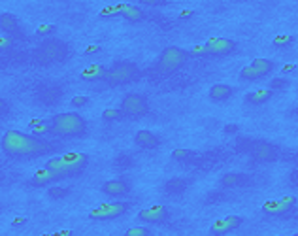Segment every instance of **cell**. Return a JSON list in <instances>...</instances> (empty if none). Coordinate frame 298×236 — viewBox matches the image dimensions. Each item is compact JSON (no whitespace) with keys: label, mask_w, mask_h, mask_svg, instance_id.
I'll return each mask as SVG.
<instances>
[{"label":"cell","mask_w":298,"mask_h":236,"mask_svg":"<svg viewBox=\"0 0 298 236\" xmlns=\"http://www.w3.org/2000/svg\"><path fill=\"white\" fill-rule=\"evenodd\" d=\"M100 49H102L100 46H89V48L85 49V55H97Z\"/></svg>","instance_id":"37"},{"label":"cell","mask_w":298,"mask_h":236,"mask_svg":"<svg viewBox=\"0 0 298 236\" xmlns=\"http://www.w3.org/2000/svg\"><path fill=\"white\" fill-rule=\"evenodd\" d=\"M51 134L59 138H83L87 134V121L76 112H65L51 117Z\"/></svg>","instance_id":"2"},{"label":"cell","mask_w":298,"mask_h":236,"mask_svg":"<svg viewBox=\"0 0 298 236\" xmlns=\"http://www.w3.org/2000/svg\"><path fill=\"white\" fill-rule=\"evenodd\" d=\"M185 187H187V181L185 179H177V178H174V179H170L168 183H166V191L168 193H181V191H185Z\"/></svg>","instance_id":"26"},{"label":"cell","mask_w":298,"mask_h":236,"mask_svg":"<svg viewBox=\"0 0 298 236\" xmlns=\"http://www.w3.org/2000/svg\"><path fill=\"white\" fill-rule=\"evenodd\" d=\"M89 104V98L87 97H74L72 98V106L74 108H83Z\"/></svg>","instance_id":"36"},{"label":"cell","mask_w":298,"mask_h":236,"mask_svg":"<svg viewBox=\"0 0 298 236\" xmlns=\"http://www.w3.org/2000/svg\"><path fill=\"white\" fill-rule=\"evenodd\" d=\"M251 155L258 163H274L279 159V147L274 144H268V142H255Z\"/></svg>","instance_id":"13"},{"label":"cell","mask_w":298,"mask_h":236,"mask_svg":"<svg viewBox=\"0 0 298 236\" xmlns=\"http://www.w3.org/2000/svg\"><path fill=\"white\" fill-rule=\"evenodd\" d=\"M51 236H74V234H72V230H61V232H55V234H51Z\"/></svg>","instance_id":"40"},{"label":"cell","mask_w":298,"mask_h":236,"mask_svg":"<svg viewBox=\"0 0 298 236\" xmlns=\"http://www.w3.org/2000/svg\"><path fill=\"white\" fill-rule=\"evenodd\" d=\"M191 16H193V12H183L179 17H191Z\"/></svg>","instance_id":"43"},{"label":"cell","mask_w":298,"mask_h":236,"mask_svg":"<svg viewBox=\"0 0 298 236\" xmlns=\"http://www.w3.org/2000/svg\"><path fill=\"white\" fill-rule=\"evenodd\" d=\"M0 33L2 34H19V23H17V17L12 14H0Z\"/></svg>","instance_id":"21"},{"label":"cell","mask_w":298,"mask_h":236,"mask_svg":"<svg viewBox=\"0 0 298 236\" xmlns=\"http://www.w3.org/2000/svg\"><path fill=\"white\" fill-rule=\"evenodd\" d=\"M194 153L191 151V149L179 147V149H174V151H172V159H174V161H187V159H191Z\"/></svg>","instance_id":"29"},{"label":"cell","mask_w":298,"mask_h":236,"mask_svg":"<svg viewBox=\"0 0 298 236\" xmlns=\"http://www.w3.org/2000/svg\"><path fill=\"white\" fill-rule=\"evenodd\" d=\"M272 97H274V91L258 89V91H251V93H247L245 98H243V102H245L247 106H262V104H266Z\"/></svg>","instance_id":"20"},{"label":"cell","mask_w":298,"mask_h":236,"mask_svg":"<svg viewBox=\"0 0 298 236\" xmlns=\"http://www.w3.org/2000/svg\"><path fill=\"white\" fill-rule=\"evenodd\" d=\"M232 95H234V87L226 85V83H215V85H211L210 91H208V97H210V100H213V102H226Z\"/></svg>","instance_id":"18"},{"label":"cell","mask_w":298,"mask_h":236,"mask_svg":"<svg viewBox=\"0 0 298 236\" xmlns=\"http://www.w3.org/2000/svg\"><path fill=\"white\" fill-rule=\"evenodd\" d=\"M145 4H149V6H162V4H166V2H155V0H145Z\"/></svg>","instance_id":"42"},{"label":"cell","mask_w":298,"mask_h":236,"mask_svg":"<svg viewBox=\"0 0 298 236\" xmlns=\"http://www.w3.org/2000/svg\"><path fill=\"white\" fill-rule=\"evenodd\" d=\"M292 236H298V234H292Z\"/></svg>","instance_id":"45"},{"label":"cell","mask_w":298,"mask_h":236,"mask_svg":"<svg viewBox=\"0 0 298 236\" xmlns=\"http://www.w3.org/2000/svg\"><path fill=\"white\" fill-rule=\"evenodd\" d=\"M119 6V17H123L125 21H129V23H140V21H144L147 14H145L144 10L140 8V6H134V4H117Z\"/></svg>","instance_id":"16"},{"label":"cell","mask_w":298,"mask_h":236,"mask_svg":"<svg viewBox=\"0 0 298 236\" xmlns=\"http://www.w3.org/2000/svg\"><path fill=\"white\" fill-rule=\"evenodd\" d=\"M123 114L125 117H142L149 112V102L144 95L140 93H127L121 100V106Z\"/></svg>","instance_id":"9"},{"label":"cell","mask_w":298,"mask_h":236,"mask_svg":"<svg viewBox=\"0 0 298 236\" xmlns=\"http://www.w3.org/2000/svg\"><path fill=\"white\" fill-rule=\"evenodd\" d=\"M119 16V6L117 4H110V6H106V8L100 10V17H104V19H108V17H117Z\"/></svg>","instance_id":"30"},{"label":"cell","mask_w":298,"mask_h":236,"mask_svg":"<svg viewBox=\"0 0 298 236\" xmlns=\"http://www.w3.org/2000/svg\"><path fill=\"white\" fill-rule=\"evenodd\" d=\"M138 78H140V68H138L136 63L119 61L112 68H108L104 82L108 85H112V87H117V85H127L130 82H136Z\"/></svg>","instance_id":"5"},{"label":"cell","mask_w":298,"mask_h":236,"mask_svg":"<svg viewBox=\"0 0 298 236\" xmlns=\"http://www.w3.org/2000/svg\"><path fill=\"white\" fill-rule=\"evenodd\" d=\"M66 46L65 42L61 40H48L44 42L38 51H36V59L44 63V65H49V63H59L66 57Z\"/></svg>","instance_id":"8"},{"label":"cell","mask_w":298,"mask_h":236,"mask_svg":"<svg viewBox=\"0 0 298 236\" xmlns=\"http://www.w3.org/2000/svg\"><path fill=\"white\" fill-rule=\"evenodd\" d=\"M106 70L102 65H89L85 70H81V80L85 82H97V80H104L106 78Z\"/></svg>","instance_id":"23"},{"label":"cell","mask_w":298,"mask_h":236,"mask_svg":"<svg viewBox=\"0 0 298 236\" xmlns=\"http://www.w3.org/2000/svg\"><path fill=\"white\" fill-rule=\"evenodd\" d=\"M21 223H25V219H16V221H14V225H21Z\"/></svg>","instance_id":"44"},{"label":"cell","mask_w":298,"mask_h":236,"mask_svg":"<svg viewBox=\"0 0 298 236\" xmlns=\"http://www.w3.org/2000/svg\"><path fill=\"white\" fill-rule=\"evenodd\" d=\"M290 85V82L289 80H287V78H274V80H272V82H270V91H283V89H287V87H289Z\"/></svg>","instance_id":"28"},{"label":"cell","mask_w":298,"mask_h":236,"mask_svg":"<svg viewBox=\"0 0 298 236\" xmlns=\"http://www.w3.org/2000/svg\"><path fill=\"white\" fill-rule=\"evenodd\" d=\"M243 225V217L242 215H226L223 219L215 221L213 225H211L210 232L213 236H225L228 232H234V230H238V228Z\"/></svg>","instance_id":"14"},{"label":"cell","mask_w":298,"mask_h":236,"mask_svg":"<svg viewBox=\"0 0 298 236\" xmlns=\"http://www.w3.org/2000/svg\"><path fill=\"white\" fill-rule=\"evenodd\" d=\"M296 42L294 36H290V34H285V36H275L274 38V46L275 48H289Z\"/></svg>","instance_id":"27"},{"label":"cell","mask_w":298,"mask_h":236,"mask_svg":"<svg viewBox=\"0 0 298 236\" xmlns=\"http://www.w3.org/2000/svg\"><path fill=\"white\" fill-rule=\"evenodd\" d=\"M125 119V114H123L121 108H108L102 112V121L113 123V121H121Z\"/></svg>","instance_id":"24"},{"label":"cell","mask_w":298,"mask_h":236,"mask_svg":"<svg viewBox=\"0 0 298 236\" xmlns=\"http://www.w3.org/2000/svg\"><path fill=\"white\" fill-rule=\"evenodd\" d=\"M290 183H292V185H296V187H298V170H292V172H290Z\"/></svg>","instance_id":"38"},{"label":"cell","mask_w":298,"mask_h":236,"mask_svg":"<svg viewBox=\"0 0 298 236\" xmlns=\"http://www.w3.org/2000/svg\"><path fill=\"white\" fill-rule=\"evenodd\" d=\"M208 48L206 46H194L191 51H189V57H208Z\"/></svg>","instance_id":"33"},{"label":"cell","mask_w":298,"mask_h":236,"mask_svg":"<svg viewBox=\"0 0 298 236\" xmlns=\"http://www.w3.org/2000/svg\"><path fill=\"white\" fill-rule=\"evenodd\" d=\"M57 31L55 25H40L38 27V31H36V34H40V36H48V34H53Z\"/></svg>","instance_id":"35"},{"label":"cell","mask_w":298,"mask_h":236,"mask_svg":"<svg viewBox=\"0 0 298 236\" xmlns=\"http://www.w3.org/2000/svg\"><path fill=\"white\" fill-rule=\"evenodd\" d=\"M238 130H240V127H238V125H228V127L225 129V132H228V134H230V132H238Z\"/></svg>","instance_id":"39"},{"label":"cell","mask_w":298,"mask_h":236,"mask_svg":"<svg viewBox=\"0 0 298 236\" xmlns=\"http://www.w3.org/2000/svg\"><path fill=\"white\" fill-rule=\"evenodd\" d=\"M208 48V53L211 57H226L236 51L238 44L230 38H210V40L204 44Z\"/></svg>","instance_id":"12"},{"label":"cell","mask_w":298,"mask_h":236,"mask_svg":"<svg viewBox=\"0 0 298 236\" xmlns=\"http://www.w3.org/2000/svg\"><path fill=\"white\" fill-rule=\"evenodd\" d=\"M68 193H70V189H66V187H51L48 191V195L51 196V198H55V200H59V198H65Z\"/></svg>","instance_id":"32"},{"label":"cell","mask_w":298,"mask_h":236,"mask_svg":"<svg viewBox=\"0 0 298 236\" xmlns=\"http://www.w3.org/2000/svg\"><path fill=\"white\" fill-rule=\"evenodd\" d=\"M53 147L46 138L27 134L21 130H8L2 136V151L14 159H36L49 153Z\"/></svg>","instance_id":"1"},{"label":"cell","mask_w":298,"mask_h":236,"mask_svg":"<svg viewBox=\"0 0 298 236\" xmlns=\"http://www.w3.org/2000/svg\"><path fill=\"white\" fill-rule=\"evenodd\" d=\"M89 164V157L85 153H65L53 157L46 163V168L53 170L55 174L61 176V179L72 178L78 176L85 170V166Z\"/></svg>","instance_id":"3"},{"label":"cell","mask_w":298,"mask_h":236,"mask_svg":"<svg viewBox=\"0 0 298 236\" xmlns=\"http://www.w3.org/2000/svg\"><path fill=\"white\" fill-rule=\"evenodd\" d=\"M298 206V198L296 196H283L277 200H268L262 204V212L266 215H285V213L292 212Z\"/></svg>","instance_id":"10"},{"label":"cell","mask_w":298,"mask_h":236,"mask_svg":"<svg viewBox=\"0 0 298 236\" xmlns=\"http://www.w3.org/2000/svg\"><path fill=\"white\" fill-rule=\"evenodd\" d=\"M55 181H61V176L55 174L53 170H49V168H40V170L36 172L31 179V183H33L34 187H42V185H49V183H55Z\"/></svg>","instance_id":"19"},{"label":"cell","mask_w":298,"mask_h":236,"mask_svg":"<svg viewBox=\"0 0 298 236\" xmlns=\"http://www.w3.org/2000/svg\"><path fill=\"white\" fill-rule=\"evenodd\" d=\"M134 144L142 149H157L161 146V138L151 130H138L134 134Z\"/></svg>","instance_id":"17"},{"label":"cell","mask_w":298,"mask_h":236,"mask_svg":"<svg viewBox=\"0 0 298 236\" xmlns=\"http://www.w3.org/2000/svg\"><path fill=\"white\" fill-rule=\"evenodd\" d=\"M130 204L129 202H123V200H113V202H104L93 208L89 212V219L93 221H112L121 217L125 213L129 212Z\"/></svg>","instance_id":"6"},{"label":"cell","mask_w":298,"mask_h":236,"mask_svg":"<svg viewBox=\"0 0 298 236\" xmlns=\"http://www.w3.org/2000/svg\"><path fill=\"white\" fill-rule=\"evenodd\" d=\"M33 134L34 136H44V134H51V121L48 123H36L33 121Z\"/></svg>","instance_id":"25"},{"label":"cell","mask_w":298,"mask_h":236,"mask_svg":"<svg viewBox=\"0 0 298 236\" xmlns=\"http://www.w3.org/2000/svg\"><path fill=\"white\" fill-rule=\"evenodd\" d=\"M125 236H153V234H151L149 227H132L125 232Z\"/></svg>","instance_id":"31"},{"label":"cell","mask_w":298,"mask_h":236,"mask_svg":"<svg viewBox=\"0 0 298 236\" xmlns=\"http://www.w3.org/2000/svg\"><path fill=\"white\" fill-rule=\"evenodd\" d=\"M249 181L247 176H243V174H236V172H228V174H223L221 179H219V183L223 185V187L230 189V187H242Z\"/></svg>","instance_id":"22"},{"label":"cell","mask_w":298,"mask_h":236,"mask_svg":"<svg viewBox=\"0 0 298 236\" xmlns=\"http://www.w3.org/2000/svg\"><path fill=\"white\" fill-rule=\"evenodd\" d=\"M12 46H14V36L0 33V49H2V51H6V49H10Z\"/></svg>","instance_id":"34"},{"label":"cell","mask_w":298,"mask_h":236,"mask_svg":"<svg viewBox=\"0 0 298 236\" xmlns=\"http://www.w3.org/2000/svg\"><path fill=\"white\" fill-rule=\"evenodd\" d=\"M189 51L177 46H168L162 49V53L159 55L157 61V72L162 76H170V74L177 72L179 68H183L189 61Z\"/></svg>","instance_id":"4"},{"label":"cell","mask_w":298,"mask_h":236,"mask_svg":"<svg viewBox=\"0 0 298 236\" xmlns=\"http://www.w3.org/2000/svg\"><path fill=\"white\" fill-rule=\"evenodd\" d=\"M170 217V210L162 204H157V206H151V208H144L138 213V219L145 223V225H159V223H164V221Z\"/></svg>","instance_id":"11"},{"label":"cell","mask_w":298,"mask_h":236,"mask_svg":"<svg viewBox=\"0 0 298 236\" xmlns=\"http://www.w3.org/2000/svg\"><path fill=\"white\" fill-rule=\"evenodd\" d=\"M100 191L104 193L106 196H125L130 193V185L127 179H108V181H104L102 183V187H100Z\"/></svg>","instance_id":"15"},{"label":"cell","mask_w":298,"mask_h":236,"mask_svg":"<svg viewBox=\"0 0 298 236\" xmlns=\"http://www.w3.org/2000/svg\"><path fill=\"white\" fill-rule=\"evenodd\" d=\"M275 70V63L272 59H255L251 65L243 66L240 70V78L243 82H257V80H262L266 76Z\"/></svg>","instance_id":"7"},{"label":"cell","mask_w":298,"mask_h":236,"mask_svg":"<svg viewBox=\"0 0 298 236\" xmlns=\"http://www.w3.org/2000/svg\"><path fill=\"white\" fill-rule=\"evenodd\" d=\"M292 70H296V66H294V65L283 66V74H289V72H292Z\"/></svg>","instance_id":"41"}]
</instances>
